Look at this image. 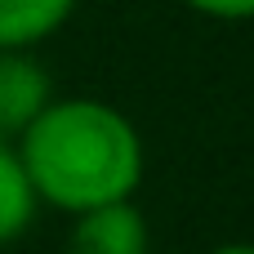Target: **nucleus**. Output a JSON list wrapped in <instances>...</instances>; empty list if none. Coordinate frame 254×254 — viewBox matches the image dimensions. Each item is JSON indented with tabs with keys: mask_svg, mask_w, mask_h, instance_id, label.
I'll use <instances>...</instances> for the list:
<instances>
[{
	"mask_svg": "<svg viewBox=\"0 0 254 254\" xmlns=\"http://www.w3.org/2000/svg\"><path fill=\"white\" fill-rule=\"evenodd\" d=\"M49 98V76L31 49H0V138H22Z\"/></svg>",
	"mask_w": 254,
	"mask_h": 254,
	"instance_id": "nucleus-3",
	"label": "nucleus"
},
{
	"mask_svg": "<svg viewBox=\"0 0 254 254\" xmlns=\"http://www.w3.org/2000/svg\"><path fill=\"white\" fill-rule=\"evenodd\" d=\"M36 205H40V196H36L27 170H22L18 147H13L9 138H0V246L18 241V237L31 228Z\"/></svg>",
	"mask_w": 254,
	"mask_h": 254,
	"instance_id": "nucleus-5",
	"label": "nucleus"
},
{
	"mask_svg": "<svg viewBox=\"0 0 254 254\" xmlns=\"http://www.w3.org/2000/svg\"><path fill=\"white\" fill-rule=\"evenodd\" d=\"M210 254H254V246H246V241H232V246H219V250Z\"/></svg>",
	"mask_w": 254,
	"mask_h": 254,
	"instance_id": "nucleus-7",
	"label": "nucleus"
},
{
	"mask_svg": "<svg viewBox=\"0 0 254 254\" xmlns=\"http://www.w3.org/2000/svg\"><path fill=\"white\" fill-rule=\"evenodd\" d=\"M188 9L205 13V18H223V22H246L254 18V0H183Z\"/></svg>",
	"mask_w": 254,
	"mask_h": 254,
	"instance_id": "nucleus-6",
	"label": "nucleus"
},
{
	"mask_svg": "<svg viewBox=\"0 0 254 254\" xmlns=\"http://www.w3.org/2000/svg\"><path fill=\"white\" fill-rule=\"evenodd\" d=\"M152 232L134 201H112L76 214L67 232V254H147Z\"/></svg>",
	"mask_w": 254,
	"mask_h": 254,
	"instance_id": "nucleus-2",
	"label": "nucleus"
},
{
	"mask_svg": "<svg viewBox=\"0 0 254 254\" xmlns=\"http://www.w3.org/2000/svg\"><path fill=\"white\" fill-rule=\"evenodd\" d=\"M13 147L36 196L67 214L129 201L143 179L138 129L98 98H49Z\"/></svg>",
	"mask_w": 254,
	"mask_h": 254,
	"instance_id": "nucleus-1",
	"label": "nucleus"
},
{
	"mask_svg": "<svg viewBox=\"0 0 254 254\" xmlns=\"http://www.w3.org/2000/svg\"><path fill=\"white\" fill-rule=\"evenodd\" d=\"M76 0H0V49H36L71 18Z\"/></svg>",
	"mask_w": 254,
	"mask_h": 254,
	"instance_id": "nucleus-4",
	"label": "nucleus"
}]
</instances>
